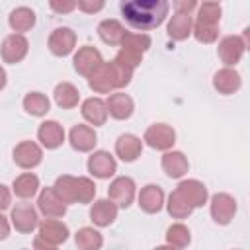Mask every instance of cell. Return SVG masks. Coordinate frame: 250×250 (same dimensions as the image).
I'll use <instances>...</instances> for the list:
<instances>
[{"label": "cell", "instance_id": "obj_1", "mask_svg": "<svg viewBox=\"0 0 250 250\" xmlns=\"http://www.w3.org/2000/svg\"><path fill=\"white\" fill-rule=\"evenodd\" d=\"M168 8L166 0H131L121 4V14L135 29H154L164 21Z\"/></svg>", "mask_w": 250, "mask_h": 250}, {"label": "cell", "instance_id": "obj_2", "mask_svg": "<svg viewBox=\"0 0 250 250\" xmlns=\"http://www.w3.org/2000/svg\"><path fill=\"white\" fill-rule=\"evenodd\" d=\"M133 78V70L121 66L119 62L111 61V62H102L90 76H88V84L94 92L98 94H107L115 88H123L131 82Z\"/></svg>", "mask_w": 250, "mask_h": 250}, {"label": "cell", "instance_id": "obj_3", "mask_svg": "<svg viewBox=\"0 0 250 250\" xmlns=\"http://www.w3.org/2000/svg\"><path fill=\"white\" fill-rule=\"evenodd\" d=\"M143 141L156 150H168L176 143V131L166 123H154L145 131Z\"/></svg>", "mask_w": 250, "mask_h": 250}, {"label": "cell", "instance_id": "obj_4", "mask_svg": "<svg viewBox=\"0 0 250 250\" xmlns=\"http://www.w3.org/2000/svg\"><path fill=\"white\" fill-rule=\"evenodd\" d=\"M109 201H113L117 207H129L135 197V182L127 176L115 178L107 188Z\"/></svg>", "mask_w": 250, "mask_h": 250}, {"label": "cell", "instance_id": "obj_5", "mask_svg": "<svg viewBox=\"0 0 250 250\" xmlns=\"http://www.w3.org/2000/svg\"><path fill=\"white\" fill-rule=\"evenodd\" d=\"M236 213V201L229 193H215L211 197V217L219 225H229Z\"/></svg>", "mask_w": 250, "mask_h": 250}, {"label": "cell", "instance_id": "obj_6", "mask_svg": "<svg viewBox=\"0 0 250 250\" xmlns=\"http://www.w3.org/2000/svg\"><path fill=\"white\" fill-rule=\"evenodd\" d=\"M244 49H246V43H244V39H242V37L227 35V37H223V39H221V43H219V49H217V51H219L221 61L227 64V68H230L232 64H236V62L240 61V57H242Z\"/></svg>", "mask_w": 250, "mask_h": 250}, {"label": "cell", "instance_id": "obj_7", "mask_svg": "<svg viewBox=\"0 0 250 250\" xmlns=\"http://www.w3.org/2000/svg\"><path fill=\"white\" fill-rule=\"evenodd\" d=\"M76 45V33L70 27H57L49 37V49L57 57L70 55Z\"/></svg>", "mask_w": 250, "mask_h": 250}, {"label": "cell", "instance_id": "obj_8", "mask_svg": "<svg viewBox=\"0 0 250 250\" xmlns=\"http://www.w3.org/2000/svg\"><path fill=\"white\" fill-rule=\"evenodd\" d=\"M102 62H104V61H102L100 51H98L96 47H90V45L80 47L78 53L74 55V68H76V72L82 74V76H90Z\"/></svg>", "mask_w": 250, "mask_h": 250}, {"label": "cell", "instance_id": "obj_9", "mask_svg": "<svg viewBox=\"0 0 250 250\" xmlns=\"http://www.w3.org/2000/svg\"><path fill=\"white\" fill-rule=\"evenodd\" d=\"M10 219L16 230L20 232H31L37 227V211L31 203H16Z\"/></svg>", "mask_w": 250, "mask_h": 250}, {"label": "cell", "instance_id": "obj_10", "mask_svg": "<svg viewBox=\"0 0 250 250\" xmlns=\"http://www.w3.org/2000/svg\"><path fill=\"white\" fill-rule=\"evenodd\" d=\"M27 47H29V43H27V39L23 35L12 33L2 43V59L6 62H10V64H16L27 55Z\"/></svg>", "mask_w": 250, "mask_h": 250}, {"label": "cell", "instance_id": "obj_11", "mask_svg": "<svg viewBox=\"0 0 250 250\" xmlns=\"http://www.w3.org/2000/svg\"><path fill=\"white\" fill-rule=\"evenodd\" d=\"M43 158V150L39 148V145L31 143V141H23L14 148V162L20 168H35Z\"/></svg>", "mask_w": 250, "mask_h": 250}, {"label": "cell", "instance_id": "obj_12", "mask_svg": "<svg viewBox=\"0 0 250 250\" xmlns=\"http://www.w3.org/2000/svg\"><path fill=\"white\" fill-rule=\"evenodd\" d=\"M115 168H117L115 158L105 150H98L88 158V170L96 178H102V180L109 178V176H113Z\"/></svg>", "mask_w": 250, "mask_h": 250}, {"label": "cell", "instance_id": "obj_13", "mask_svg": "<svg viewBox=\"0 0 250 250\" xmlns=\"http://www.w3.org/2000/svg\"><path fill=\"white\" fill-rule=\"evenodd\" d=\"M37 205H39V211L49 217V219H57V217H62L66 213V205L59 199V195L55 193L53 188H45L41 193H39V199H37Z\"/></svg>", "mask_w": 250, "mask_h": 250}, {"label": "cell", "instance_id": "obj_14", "mask_svg": "<svg viewBox=\"0 0 250 250\" xmlns=\"http://www.w3.org/2000/svg\"><path fill=\"white\" fill-rule=\"evenodd\" d=\"M176 191L191 205V207H201L207 201V188L197 182V180H184L178 184Z\"/></svg>", "mask_w": 250, "mask_h": 250}, {"label": "cell", "instance_id": "obj_15", "mask_svg": "<svg viewBox=\"0 0 250 250\" xmlns=\"http://www.w3.org/2000/svg\"><path fill=\"white\" fill-rule=\"evenodd\" d=\"M141 150H143V141L131 133H125L117 139L115 143V152L117 156L123 160V162H133L141 156Z\"/></svg>", "mask_w": 250, "mask_h": 250}, {"label": "cell", "instance_id": "obj_16", "mask_svg": "<svg viewBox=\"0 0 250 250\" xmlns=\"http://www.w3.org/2000/svg\"><path fill=\"white\" fill-rule=\"evenodd\" d=\"M96 143H98V137L90 125H74L70 129V145L74 150L88 152L96 146Z\"/></svg>", "mask_w": 250, "mask_h": 250}, {"label": "cell", "instance_id": "obj_17", "mask_svg": "<svg viewBox=\"0 0 250 250\" xmlns=\"http://www.w3.org/2000/svg\"><path fill=\"white\" fill-rule=\"evenodd\" d=\"M39 238L57 246L68 238V227L57 219H47L39 225Z\"/></svg>", "mask_w": 250, "mask_h": 250}, {"label": "cell", "instance_id": "obj_18", "mask_svg": "<svg viewBox=\"0 0 250 250\" xmlns=\"http://www.w3.org/2000/svg\"><path fill=\"white\" fill-rule=\"evenodd\" d=\"M37 137L41 141L43 146L47 148H57L62 145L64 141V129L57 123V121H43L39 125V131H37Z\"/></svg>", "mask_w": 250, "mask_h": 250}, {"label": "cell", "instance_id": "obj_19", "mask_svg": "<svg viewBox=\"0 0 250 250\" xmlns=\"http://www.w3.org/2000/svg\"><path fill=\"white\" fill-rule=\"evenodd\" d=\"M162 203H164V191L154 186V184H148L141 189L139 193V207L146 213H156L162 209Z\"/></svg>", "mask_w": 250, "mask_h": 250}, {"label": "cell", "instance_id": "obj_20", "mask_svg": "<svg viewBox=\"0 0 250 250\" xmlns=\"http://www.w3.org/2000/svg\"><path fill=\"white\" fill-rule=\"evenodd\" d=\"M117 217V205L109 199H100L92 205L90 209V219L98 225V227H107L115 221Z\"/></svg>", "mask_w": 250, "mask_h": 250}, {"label": "cell", "instance_id": "obj_21", "mask_svg": "<svg viewBox=\"0 0 250 250\" xmlns=\"http://www.w3.org/2000/svg\"><path fill=\"white\" fill-rule=\"evenodd\" d=\"M105 105H107V113L113 119H127L133 113V100H131V96H127L123 92L111 94L109 100L105 102Z\"/></svg>", "mask_w": 250, "mask_h": 250}, {"label": "cell", "instance_id": "obj_22", "mask_svg": "<svg viewBox=\"0 0 250 250\" xmlns=\"http://www.w3.org/2000/svg\"><path fill=\"white\" fill-rule=\"evenodd\" d=\"M82 115L94 127L96 125H104L105 119H107V105H105V102L102 98H88L82 104Z\"/></svg>", "mask_w": 250, "mask_h": 250}, {"label": "cell", "instance_id": "obj_23", "mask_svg": "<svg viewBox=\"0 0 250 250\" xmlns=\"http://www.w3.org/2000/svg\"><path fill=\"white\" fill-rule=\"evenodd\" d=\"M213 86L221 92V94H234L238 88H240V74L232 68H221L215 78H213Z\"/></svg>", "mask_w": 250, "mask_h": 250}, {"label": "cell", "instance_id": "obj_24", "mask_svg": "<svg viewBox=\"0 0 250 250\" xmlns=\"http://www.w3.org/2000/svg\"><path fill=\"white\" fill-rule=\"evenodd\" d=\"M162 168L170 178H182L188 172L189 164H188V158L184 156V152L172 150L162 156Z\"/></svg>", "mask_w": 250, "mask_h": 250}, {"label": "cell", "instance_id": "obj_25", "mask_svg": "<svg viewBox=\"0 0 250 250\" xmlns=\"http://www.w3.org/2000/svg\"><path fill=\"white\" fill-rule=\"evenodd\" d=\"M8 21H10V27H12L14 31H20V35H21L23 31H29V29L35 25V14H33L31 8L20 6V8L12 10Z\"/></svg>", "mask_w": 250, "mask_h": 250}, {"label": "cell", "instance_id": "obj_26", "mask_svg": "<svg viewBox=\"0 0 250 250\" xmlns=\"http://www.w3.org/2000/svg\"><path fill=\"white\" fill-rule=\"evenodd\" d=\"M98 33H100L102 41H105L109 45H121V39L125 37L127 31L117 20H104L98 25Z\"/></svg>", "mask_w": 250, "mask_h": 250}, {"label": "cell", "instance_id": "obj_27", "mask_svg": "<svg viewBox=\"0 0 250 250\" xmlns=\"http://www.w3.org/2000/svg\"><path fill=\"white\" fill-rule=\"evenodd\" d=\"M191 33V16L188 14H174L168 21V35L176 41L188 39Z\"/></svg>", "mask_w": 250, "mask_h": 250}, {"label": "cell", "instance_id": "obj_28", "mask_svg": "<svg viewBox=\"0 0 250 250\" xmlns=\"http://www.w3.org/2000/svg\"><path fill=\"white\" fill-rule=\"evenodd\" d=\"M78 100H80V92L76 90V86H72L70 82L57 84V88H55V102H57L59 107L70 109V107H74L78 104Z\"/></svg>", "mask_w": 250, "mask_h": 250}, {"label": "cell", "instance_id": "obj_29", "mask_svg": "<svg viewBox=\"0 0 250 250\" xmlns=\"http://www.w3.org/2000/svg\"><path fill=\"white\" fill-rule=\"evenodd\" d=\"M14 193L21 199H27V197H33L37 193V188H39V178L31 172H25L21 176H18L14 180Z\"/></svg>", "mask_w": 250, "mask_h": 250}, {"label": "cell", "instance_id": "obj_30", "mask_svg": "<svg viewBox=\"0 0 250 250\" xmlns=\"http://www.w3.org/2000/svg\"><path fill=\"white\" fill-rule=\"evenodd\" d=\"M74 240H76V246H78L80 250H100L102 244H104L102 234H100L96 229H92V227H82V229L76 232Z\"/></svg>", "mask_w": 250, "mask_h": 250}, {"label": "cell", "instance_id": "obj_31", "mask_svg": "<svg viewBox=\"0 0 250 250\" xmlns=\"http://www.w3.org/2000/svg\"><path fill=\"white\" fill-rule=\"evenodd\" d=\"M49 107H51V102H49V98H47L45 94H41V92H29V94L23 98V109H25L27 113L35 115V117L45 115V113L49 111Z\"/></svg>", "mask_w": 250, "mask_h": 250}, {"label": "cell", "instance_id": "obj_32", "mask_svg": "<svg viewBox=\"0 0 250 250\" xmlns=\"http://www.w3.org/2000/svg\"><path fill=\"white\" fill-rule=\"evenodd\" d=\"M96 195V186L90 178H74V203H90Z\"/></svg>", "mask_w": 250, "mask_h": 250}, {"label": "cell", "instance_id": "obj_33", "mask_svg": "<svg viewBox=\"0 0 250 250\" xmlns=\"http://www.w3.org/2000/svg\"><path fill=\"white\" fill-rule=\"evenodd\" d=\"M166 240H168V244L174 246V248H186V246L189 244V240H191L189 229H188L186 225H182V223H176V225H172V227L166 230Z\"/></svg>", "mask_w": 250, "mask_h": 250}, {"label": "cell", "instance_id": "obj_34", "mask_svg": "<svg viewBox=\"0 0 250 250\" xmlns=\"http://www.w3.org/2000/svg\"><path fill=\"white\" fill-rule=\"evenodd\" d=\"M191 211H193V207L174 189L170 193V197H168V213L174 219H186L188 215H191Z\"/></svg>", "mask_w": 250, "mask_h": 250}, {"label": "cell", "instance_id": "obj_35", "mask_svg": "<svg viewBox=\"0 0 250 250\" xmlns=\"http://www.w3.org/2000/svg\"><path fill=\"white\" fill-rule=\"evenodd\" d=\"M53 189H55V193L59 195V199L64 205L66 203H74V176H61V178H57Z\"/></svg>", "mask_w": 250, "mask_h": 250}, {"label": "cell", "instance_id": "obj_36", "mask_svg": "<svg viewBox=\"0 0 250 250\" xmlns=\"http://www.w3.org/2000/svg\"><path fill=\"white\" fill-rule=\"evenodd\" d=\"M121 47L123 49H133L137 53H145L150 47V37L145 33H125V37L121 39Z\"/></svg>", "mask_w": 250, "mask_h": 250}, {"label": "cell", "instance_id": "obj_37", "mask_svg": "<svg viewBox=\"0 0 250 250\" xmlns=\"http://www.w3.org/2000/svg\"><path fill=\"white\" fill-rule=\"evenodd\" d=\"M221 20V4L217 2H205L199 6V16H197V21H203V23H209V25H217Z\"/></svg>", "mask_w": 250, "mask_h": 250}, {"label": "cell", "instance_id": "obj_38", "mask_svg": "<svg viewBox=\"0 0 250 250\" xmlns=\"http://www.w3.org/2000/svg\"><path fill=\"white\" fill-rule=\"evenodd\" d=\"M141 61H143V53H137L133 49H123V47L115 57V62H119L121 66L129 68V70H135L141 64Z\"/></svg>", "mask_w": 250, "mask_h": 250}, {"label": "cell", "instance_id": "obj_39", "mask_svg": "<svg viewBox=\"0 0 250 250\" xmlns=\"http://www.w3.org/2000/svg\"><path fill=\"white\" fill-rule=\"evenodd\" d=\"M193 35L197 41L201 43H213L219 35V29L217 25H209V23H203V21H195L193 25Z\"/></svg>", "mask_w": 250, "mask_h": 250}, {"label": "cell", "instance_id": "obj_40", "mask_svg": "<svg viewBox=\"0 0 250 250\" xmlns=\"http://www.w3.org/2000/svg\"><path fill=\"white\" fill-rule=\"evenodd\" d=\"M49 6H51V10H55L59 14H66V12H72L76 8V2L74 0H64V2L62 0H51Z\"/></svg>", "mask_w": 250, "mask_h": 250}, {"label": "cell", "instance_id": "obj_41", "mask_svg": "<svg viewBox=\"0 0 250 250\" xmlns=\"http://www.w3.org/2000/svg\"><path fill=\"white\" fill-rule=\"evenodd\" d=\"M76 6L86 14H94L104 8V2L102 0H80V2H76Z\"/></svg>", "mask_w": 250, "mask_h": 250}, {"label": "cell", "instance_id": "obj_42", "mask_svg": "<svg viewBox=\"0 0 250 250\" xmlns=\"http://www.w3.org/2000/svg\"><path fill=\"white\" fill-rule=\"evenodd\" d=\"M174 6H176V14H188L189 16V12L193 8H197V2L195 0H178Z\"/></svg>", "mask_w": 250, "mask_h": 250}, {"label": "cell", "instance_id": "obj_43", "mask_svg": "<svg viewBox=\"0 0 250 250\" xmlns=\"http://www.w3.org/2000/svg\"><path fill=\"white\" fill-rule=\"evenodd\" d=\"M10 201H12L10 189H8L4 184H0V209H6V207H10Z\"/></svg>", "mask_w": 250, "mask_h": 250}, {"label": "cell", "instance_id": "obj_44", "mask_svg": "<svg viewBox=\"0 0 250 250\" xmlns=\"http://www.w3.org/2000/svg\"><path fill=\"white\" fill-rule=\"evenodd\" d=\"M33 250H57V246L55 244H49V242H45L43 238H35V242H33Z\"/></svg>", "mask_w": 250, "mask_h": 250}, {"label": "cell", "instance_id": "obj_45", "mask_svg": "<svg viewBox=\"0 0 250 250\" xmlns=\"http://www.w3.org/2000/svg\"><path fill=\"white\" fill-rule=\"evenodd\" d=\"M8 234H10V223H8V219L0 213V240H4Z\"/></svg>", "mask_w": 250, "mask_h": 250}, {"label": "cell", "instance_id": "obj_46", "mask_svg": "<svg viewBox=\"0 0 250 250\" xmlns=\"http://www.w3.org/2000/svg\"><path fill=\"white\" fill-rule=\"evenodd\" d=\"M6 86V70L0 66V90Z\"/></svg>", "mask_w": 250, "mask_h": 250}, {"label": "cell", "instance_id": "obj_47", "mask_svg": "<svg viewBox=\"0 0 250 250\" xmlns=\"http://www.w3.org/2000/svg\"><path fill=\"white\" fill-rule=\"evenodd\" d=\"M154 250H178V248H174V246H170V244H168V246H156Z\"/></svg>", "mask_w": 250, "mask_h": 250}]
</instances>
